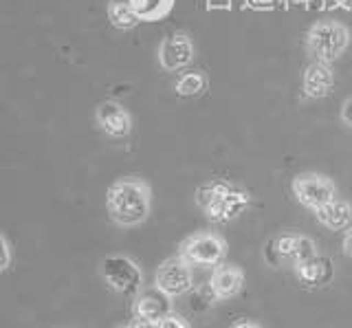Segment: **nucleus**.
Listing matches in <instances>:
<instances>
[{"label": "nucleus", "mask_w": 352, "mask_h": 328, "mask_svg": "<svg viewBox=\"0 0 352 328\" xmlns=\"http://www.w3.org/2000/svg\"><path fill=\"white\" fill-rule=\"evenodd\" d=\"M350 45V31L344 23L339 20H319L306 36V47L311 51V56L315 60L322 62H335L341 58Z\"/></svg>", "instance_id": "f03ea898"}, {"label": "nucleus", "mask_w": 352, "mask_h": 328, "mask_svg": "<svg viewBox=\"0 0 352 328\" xmlns=\"http://www.w3.org/2000/svg\"><path fill=\"white\" fill-rule=\"evenodd\" d=\"M159 328H190V322L176 313H168L163 320H159Z\"/></svg>", "instance_id": "aec40b11"}, {"label": "nucleus", "mask_w": 352, "mask_h": 328, "mask_svg": "<svg viewBox=\"0 0 352 328\" xmlns=\"http://www.w3.org/2000/svg\"><path fill=\"white\" fill-rule=\"evenodd\" d=\"M335 86V73L330 69L328 62L315 60L306 67L304 78H302V89L304 95L311 97V100H322L326 97Z\"/></svg>", "instance_id": "9b49d317"}, {"label": "nucleus", "mask_w": 352, "mask_h": 328, "mask_svg": "<svg viewBox=\"0 0 352 328\" xmlns=\"http://www.w3.org/2000/svg\"><path fill=\"white\" fill-rule=\"evenodd\" d=\"M176 0H130L132 9L143 23H157V20L168 18L174 9Z\"/></svg>", "instance_id": "2eb2a0df"}, {"label": "nucleus", "mask_w": 352, "mask_h": 328, "mask_svg": "<svg viewBox=\"0 0 352 328\" xmlns=\"http://www.w3.org/2000/svg\"><path fill=\"white\" fill-rule=\"evenodd\" d=\"M194 42L192 38L183 34V31H176L161 40L159 45V67L163 71H181L187 64L194 60Z\"/></svg>", "instance_id": "0eeeda50"}, {"label": "nucleus", "mask_w": 352, "mask_h": 328, "mask_svg": "<svg viewBox=\"0 0 352 328\" xmlns=\"http://www.w3.org/2000/svg\"><path fill=\"white\" fill-rule=\"evenodd\" d=\"M152 192L141 179H119L108 188L106 207L113 223L119 227H137L150 216Z\"/></svg>", "instance_id": "f257e3e1"}, {"label": "nucleus", "mask_w": 352, "mask_h": 328, "mask_svg": "<svg viewBox=\"0 0 352 328\" xmlns=\"http://www.w3.org/2000/svg\"><path fill=\"white\" fill-rule=\"evenodd\" d=\"M317 221L322 223L326 229H333V232H339V229H348L352 223V207L346 201L333 199L330 203H326L324 207H319L315 212Z\"/></svg>", "instance_id": "4468645a"}, {"label": "nucleus", "mask_w": 352, "mask_h": 328, "mask_svg": "<svg viewBox=\"0 0 352 328\" xmlns=\"http://www.w3.org/2000/svg\"><path fill=\"white\" fill-rule=\"evenodd\" d=\"M154 287L170 298H181V295L190 293L194 287L192 265L181 256L168 258L154 273Z\"/></svg>", "instance_id": "423d86ee"}, {"label": "nucleus", "mask_w": 352, "mask_h": 328, "mask_svg": "<svg viewBox=\"0 0 352 328\" xmlns=\"http://www.w3.org/2000/svg\"><path fill=\"white\" fill-rule=\"evenodd\" d=\"M225 254H227L225 240L212 232H201V234L185 238L179 249V256L185 258L194 267H214L216 269L220 262H223Z\"/></svg>", "instance_id": "20e7f679"}, {"label": "nucleus", "mask_w": 352, "mask_h": 328, "mask_svg": "<svg viewBox=\"0 0 352 328\" xmlns=\"http://www.w3.org/2000/svg\"><path fill=\"white\" fill-rule=\"evenodd\" d=\"M234 328H262L260 324H256V322H249V320H242V322H238V324H234Z\"/></svg>", "instance_id": "393cba45"}, {"label": "nucleus", "mask_w": 352, "mask_h": 328, "mask_svg": "<svg viewBox=\"0 0 352 328\" xmlns=\"http://www.w3.org/2000/svg\"><path fill=\"white\" fill-rule=\"evenodd\" d=\"M106 12H108L110 25L121 29V31L132 29V27H137L141 23V18L137 16L135 9H132L130 0H110Z\"/></svg>", "instance_id": "dca6fc26"}, {"label": "nucleus", "mask_w": 352, "mask_h": 328, "mask_svg": "<svg viewBox=\"0 0 352 328\" xmlns=\"http://www.w3.org/2000/svg\"><path fill=\"white\" fill-rule=\"evenodd\" d=\"M317 256V247L313 243V238H308V236H300V243H297V249H295V254H293V265H300V262L308 260V258H313Z\"/></svg>", "instance_id": "6ab92c4d"}, {"label": "nucleus", "mask_w": 352, "mask_h": 328, "mask_svg": "<svg viewBox=\"0 0 352 328\" xmlns=\"http://www.w3.org/2000/svg\"><path fill=\"white\" fill-rule=\"evenodd\" d=\"M95 119L97 126L113 139H124L132 130V117L119 102H102L95 111Z\"/></svg>", "instance_id": "1a4fd4ad"}, {"label": "nucleus", "mask_w": 352, "mask_h": 328, "mask_svg": "<svg viewBox=\"0 0 352 328\" xmlns=\"http://www.w3.org/2000/svg\"><path fill=\"white\" fill-rule=\"evenodd\" d=\"M174 89H176V95H181V97H198L207 89V78L201 71L183 73L179 75V80H176Z\"/></svg>", "instance_id": "f3484780"}, {"label": "nucleus", "mask_w": 352, "mask_h": 328, "mask_svg": "<svg viewBox=\"0 0 352 328\" xmlns=\"http://www.w3.org/2000/svg\"><path fill=\"white\" fill-rule=\"evenodd\" d=\"M245 287V271L236 265H218L209 280V291L216 300H229Z\"/></svg>", "instance_id": "9d476101"}, {"label": "nucleus", "mask_w": 352, "mask_h": 328, "mask_svg": "<svg viewBox=\"0 0 352 328\" xmlns=\"http://www.w3.org/2000/svg\"><path fill=\"white\" fill-rule=\"evenodd\" d=\"M126 328H128V326H126Z\"/></svg>", "instance_id": "a878e982"}, {"label": "nucleus", "mask_w": 352, "mask_h": 328, "mask_svg": "<svg viewBox=\"0 0 352 328\" xmlns=\"http://www.w3.org/2000/svg\"><path fill=\"white\" fill-rule=\"evenodd\" d=\"M341 122H344L348 128H352V97H348L344 106H341Z\"/></svg>", "instance_id": "4be33fe9"}, {"label": "nucleus", "mask_w": 352, "mask_h": 328, "mask_svg": "<svg viewBox=\"0 0 352 328\" xmlns=\"http://www.w3.org/2000/svg\"><path fill=\"white\" fill-rule=\"evenodd\" d=\"M293 194H295V199L300 201V205L317 212L319 207H324L326 203L337 199L335 196L337 188L328 177H324V174L304 172V174H297L293 179Z\"/></svg>", "instance_id": "39448f33"}, {"label": "nucleus", "mask_w": 352, "mask_h": 328, "mask_svg": "<svg viewBox=\"0 0 352 328\" xmlns=\"http://www.w3.org/2000/svg\"><path fill=\"white\" fill-rule=\"evenodd\" d=\"M249 203H251L249 192L238 190L231 185L225 194H220L218 199L209 207H205L203 212L212 223H227V221H234V218H238L242 212H245V207H249Z\"/></svg>", "instance_id": "6e6552de"}, {"label": "nucleus", "mask_w": 352, "mask_h": 328, "mask_svg": "<svg viewBox=\"0 0 352 328\" xmlns=\"http://www.w3.org/2000/svg\"><path fill=\"white\" fill-rule=\"evenodd\" d=\"M295 273L304 287H324L335 276V265L326 256H313L300 265H295Z\"/></svg>", "instance_id": "f8f14e48"}, {"label": "nucleus", "mask_w": 352, "mask_h": 328, "mask_svg": "<svg viewBox=\"0 0 352 328\" xmlns=\"http://www.w3.org/2000/svg\"><path fill=\"white\" fill-rule=\"evenodd\" d=\"M132 313H135V317H146V320L159 322L168 313H172V298L154 287V291L137 295L135 304H132Z\"/></svg>", "instance_id": "ddd939ff"}, {"label": "nucleus", "mask_w": 352, "mask_h": 328, "mask_svg": "<svg viewBox=\"0 0 352 328\" xmlns=\"http://www.w3.org/2000/svg\"><path fill=\"white\" fill-rule=\"evenodd\" d=\"M229 188H231V183L220 181V179L209 181V183L201 185V188L196 190V203H198V207H201V210H205V207L212 205V203L218 199V196H220V194H225Z\"/></svg>", "instance_id": "a211bd4d"}, {"label": "nucleus", "mask_w": 352, "mask_h": 328, "mask_svg": "<svg viewBox=\"0 0 352 328\" xmlns=\"http://www.w3.org/2000/svg\"><path fill=\"white\" fill-rule=\"evenodd\" d=\"M0 245H3V265H0V269H9V265H11V245H9V238L3 234L0 236Z\"/></svg>", "instance_id": "412c9836"}, {"label": "nucleus", "mask_w": 352, "mask_h": 328, "mask_svg": "<svg viewBox=\"0 0 352 328\" xmlns=\"http://www.w3.org/2000/svg\"><path fill=\"white\" fill-rule=\"evenodd\" d=\"M341 249L348 258H352V227H348V232L344 234V240H341Z\"/></svg>", "instance_id": "b1692460"}, {"label": "nucleus", "mask_w": 352, "mask_h": 328, "mask_svg": "<svg viewBox=\"0 0 352 328\" xmlns=\"http://www.w3.org/2000/svg\"><path fill=\"white\" fill-rule=\"evenodd\" d=\"M128 328H159V322H152V320H146V317H135Z\"/></svg>", "instance_id": "5701e85b"}, {"label": "nucleus", "mask_w": 352, "mask_h": 328, "mask_svg": "<svg viewBox=\"0 0 352 328\" xmlns=\"http://www.w3.org/2000/svg\"><path fill=\"white\" fill-rule=\"evenodd\" d=\"M99 276H102V280L106 282V287H110L115 293H124V295L137 293L143 282V273L137 262L128 256H121V254L106 256L102 262H99Z\"/></svg>", "instance_id": "7ed1b4c3"}]
</instances>
